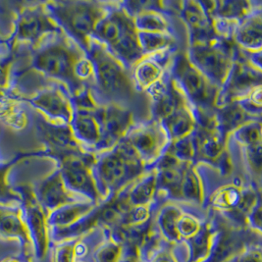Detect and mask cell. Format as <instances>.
<instances>
[{
    "instance_id": "cell-28",
    "label": "cell",
    "mask_w": 262,
    "mask_h": 262,
    "mask_svg": "<svg viewBox=\"0 0 262 262\" xmlns=\"http://www.w3.org/2000/svg\"><path fill=\"white\" fill-rule=\"evenodd\" d=\"M123 191L130 206L147 205L155 203L157 191L155 169L144 173L142 177L133 182Z\"/></svg>"
},
{
    "instance_id": "cell-33",
    "label": "cell",
    "mask_w": 262,
    "mask_h": 262,
    "mask_svg": "<svg viewBox=\"0 0 262 262\" xmlns=\"http://www.w3.org/2000/svg\"><path fill=\"white\" fill-rule=\"evenodd\" d=\"M138 37L143 56L150 55L169 48H179L178 37L168 34L138 32Z\"/></svg>"
},
{
    "instance_id": "cell-44",
    "label": "cell",
    "mask_w": 262,
    "mask_h": 262,
    "mask_svg": "<svg viewBox=\"0 0 262 262\" xmlns=\"http://www.w3.org/2000/svg\"><path fill=\"white\" fill-rule=\"evenodd\" d=\"M0 262H27L24 258L19 254V255H15V254H10L7 255L5 257H3L2 259H0Z\"/></svg>"
},
{
    "instance_id": "cell-14",
    "label": "cell",
    "mask_w": 262,
    "mask_h": 262,
    "mask_svg": "<svg viewBox=\"0 0 262 262\" xmlns=\"http://www.w3.org/2000/svg\"><path fill=\"white\" fill-rule=\"evenodd\" d=\"M0 239L19 245L20 255L27 262H36L35 248L26 224L22 203H0Z\"/></svg>"
},
{
    "instance_id": "cell-1",
    "label": "cell",
    "mask_w": 262,
    "mask_h": 262,
    "mask_svg": "<svg viewBox=\"0 0 262 262\" xmlns=\"http://www.w3.org/2000/svg\"><path fill=\"white\" fill-rule=\"evenodd\" d=\"M12 50L11 90L31 75L38 78L35 92L50 82L64 84L71 97L86 89L75 77L77 62L86 53L62 31L46 36L35 48L17 47Z\"/></svg>"
},
{
    "instance_id": "cell-9",
    "label": "cell",
    "mask_w": 262,
    "mask_h": 262,
    "mask_svg": "<svg viewBox=\"0 0 262 262\" xmlns=\"http://www.w3.org/2000/svg\"><path fill=\"white\" fill-rule=\"evenodd\" d=\"M61 177L67 189L96 205L104 203L96 188L92 173L95 155L78 151L55 159Z\"/></svg>"
},
{
    "instance_id": "cell-15",
    "label": "cell",
    "mask_w": 262,
    "mask_h": 262,
    "mask_svg": "<svg viewBox=\"0 0 262 262\" xmlns=\"http://www.w3.org/2000/svg\"><path fill=\"white\" fill-rule=\"evenodd\" d=\"M36 130L45 148L37 152H31L32 157L43 156L55 160L62 155L83 150L74 139L69 125H55L42 116H38L36 119Z\"/></svg>"
},
{
    "instance_id": "cell-42",
    "label": "cell",
    "mask_w": 262,
    "mask_h": 262,
    "mask_svg": "<svg viewBox=\"0 0 262 262\" xmlns=\"http://www.w3.org/2000/svg\"><path fill=\"white\" fill-rule=\"evenodd\" d=\"M247 227L253 233L261 236V202L257 203L248 215Z\"/></svg>"
},
{
    "instance_id": "cell-16",
    "label": "cell",
    "mask_w": 262,
    "mask_h": 262,
    "mask_svg": "<svg viewBox=\"0 0 262 262\" xmlns=\"http://www.w3.org/2000/svg\"><path fill=\"white\" fill-rule=\"evenodd\" d=\"M97 116L101 133V141L97 154L112 148L125 137L136 122L133 111L115 104L98 105Z\"/></svg>"
},
{
    "instance_id": "cell-24",
    "label": "cell",
    "mask_w": 262,
    "mask_h": 262,
    "mask_svg": "<svg viewBox=\"0 0 262 262\" xmlns=\"http://www.w3.org/2000/svg\"><path fill=\"white\" fill-rule=\"evenodd\" d=\"M203 8L210 18L217 17L242 22L256 7L261 6V1L246 0H223V1H201Z\"/></svg>"
},
{
    "instance_id": "cell-43",
    "label": "cell",
    "mask_w": 262,
    "mask_h": 262,
    "mask_svg": "<svg viewBox=\"0 0 262 262\" xmlns=\"http://www.w3.org/2000/svg\"><path fill=\"white\" fill-rule=\"evenodd\" d=\"M119 262H143L140 251L135 246H125Z\"/></svg>"
},
{
    "instance_id": "cell-29",
    "label": "cell",
    "mask_w": 262,
    "mask_h": 262,
    "mask_svg": "<svg viewBox=\"0 0 262 262\" xmlns=\"http://www.w3.org/2000/svg\"><path fill=\"white\" fill-rule=\"evenodd\" d=\"M255 120L261 119H256L250 116L236 101H231L221 107L217 108L215 111L216 125L219 131L226 138L231 133L237 130L238 127Z\"/></svg>"
},
{
    "instance_id": "cell-21",
    "label": "cell",
    "mask_w": 262,
    "mask_h": 262,
    "mask_svg": "<svg viewBox=\"0 0 262 262\" xmlns=\"http://www.w3.org/2000/svg\"><path fill=\"white\" fill-rule=\"evenodd\" d=\"M173 16L167 12L162 2L161 7L143 10L136 14L133 18L138 32L161 33L178 37Z\"/></svg>"
},
{
    "instance_id": "cell-11",
    "label": "cell",
    "mask_w": 262,
    "mask_h": 262,
    "mask_svg": "<svg viewBox=\"0 0 262 262\" xmlns=\"http://www.w3.org/2000/svg\"><path fill=\"white\" fill-rule=\"evenodd\" d=\"M45 119L55 125H70L73 115L71 96L62 83L50 82L34 94L21 98Z\"/></svg>"
},
{
    "instance_id": "cell-17",
    "label": "cell",
    "mask_w": 262,
    "mask_h": 262,
    "mask_svg": "<svg viewBox=\"0 0 262 262\" xmlns=\"http://www.w3.org/2000/svg\"><path fill=\"white\" fill-rule=\"evenodd\" d=\"M179 48H169L150 55H145L131 68V76L135 89L140 94L158 83L169 71L170 65Z\"/></svg>"
},
{
    "instance_id": "cell-10",
    "label": "cell",
    "mask_w": 262,
    "mask_h": 262,
    "mask_svg": "<svg viewBox=\"0 0 262 262\" xmlns=\"http://www.w3.org/2000/svg\"><path fill=\"white\" fill-rule=\"evenodd\" d=\"M136 150L147 170H152L171 143L159 121L149 118L135 122L123 138Z\"/></svg>"
},
{
    "instance_id": "cell-26",
    "label": "cell",
    "mask_w": 262,
    "mask_h": 262,
    "mask_svg": "<svg viewBox=\"0 0 262 262\" xmlns=\"http://www.w3.org/2000/svg\"><path fill=\"white\" fill-rule=\"evenodd\" d=\"M96 206L97 205L92 202H79L57 208L48 215L50 231L63 230L73 226L85 215L92 212Z\"/></svg>"
},
{
    "instance_id": "cell-31",
    "label": "cell",
    "mask_w": 262,
    "mask_h": 262,
    "mask_svg": "<svg viewBox=\"0 0 262 262\" xmlns=\"http://www.w3.org/2000/svg\"><path fill=\"white\" fill-rule=\"evenodd\" d=\"M227 143L239 148L261 144V120L250 121L238 127L228 136Z\"/></svg>"
},
{
    "instance_id": "cell-4",
    "label": "cell",
    "mask_w": 262,
    "mask_h": 262,
    "mask_svg": "<svg viewBox=\"0 0 262 262\" xmlns=\"http://www.w3.org/2000/svg\"><path fill=\"white\" fill-rule=\"evenodd\" d=\"M91 38L101 43L129 70L143 57L134 18L125 9L122 1H113L96 25Z\"/></svg>"
},
{
    "instance_id": "cell-37",
    "label": "cell",
    "mask_w": 262,
    "mask_h": 262,
    "mask_svg": "<svg viewBox=\"0 0 262 262\" xmlns=\"http://www.w3.org/2000/svg\"><path fill=\"white\" fill-rule=\"evenodd\" d=\"M167 151L183 162L195 163V149L191 135L169 143Z\"/></svg>"
},
{
    "instance_id": "cell-22",
    "label": "cell",
    "mask_w": 262,
    "mask_h": 262,
    "mask_svg": "<svg viewBox=\"0 0 262 262\" xmlns=\"http://www.w3.org/2000/svg\"><path fill=\"white\" fill-rule=\"evenodd\" d=\"M233 42L243 50L261 51L262 5L256 7L238 24Z\"/></svg>"
},
{
    "instance_id": "cell-34",
    "label": "cell",
    "mask_w": 262,
    "mask_h": 262,
    "mask_svg": "<svg viewBox=\"0 0 262 262\" xmlns=\"http://www.w3.org/2000/svg\"><path fill=\"white\" fill-rule=\"evenodd\" d=\"M23 1H0V42L12 36L18 11Z\"/></svg>"
},
{
    "instance_id": "cell-27",
    "label": "cell",
    "mask_w": 262,
    "mask_h": 262,
    "mask_svg": "<svg viewBox=\"0 0 262 262\" xmlns=\"http://www.w3.org/2000/svg\"><path fill=\"white\" fill-rule=\"evenodd\" d=\"M170 142L191 135L198 126L194 113L189 103L178 108L170 117L160 122Z\"/></svg>"
},
{
    "instance_id": "cell-18",
    "label": "cell",
    "mask_w": 262,
    "mask_h": 262,
    "mask_svg": "<svg viewBox=\"0 0 262 262\" xmlns=\"http://www.w3.org/2000/svg\"><path fill=\"white\" fill-rule=\"evenodd\" d=\"M195 149V164L216 166L227 152V138L219 131L216 121L199 125L191 134Z\"/></svg>"
},
{
    "instance_id": "cell-19",
    "label": "cell",
    "mask_w": 262,
    "mask_h": 262,
    "mask_svg": "<svg viewBox=\"0 0 262 262\" xmlns=\"http://www.w3.org/2000/svg\"><path fill=\"white\" fill-rule=\"evenodd\" d=\"M33 187L38 203L48 215L70 203L90 202L67 189L57 167L46 178L33 185Z\"/></svg>"
},
{
    "instance_id": "cell-25",
    "label": "cell",
    "mask_w": 262,
    "mask_h": 262,
    "mask_svg": "<svg viewBox=\"0 0 262 262\" xmlns=\"http://www.w3.org/2000/svg\"><path fill=\"white\" fill-rule=\"evenodd\" d=\"M183 207L174 202H166L159 205L155 211V224L160 237L168 245H181L177 233V220L183 211Z\"/></svg>"
},
{
    "instance_id": "cell-7",
    "label": "cell",
    "mask_w": 262,
    "mask_h": 262,
    "mask_svg": "<svg viewBox=\"0 0 262 262\" xmlns=\"http://www.w3.org/2000/svg\"><path fill=\"white\" fill-rule=\"evenodd\" d=\"M237 46L215 36L203 43L189 46L186 55L191 64L219 89L226 82L233 65Z\"/></svg>"
},
{
    "instance_id": "cell-13",
    "label": "cell",
    "mask_w": 262,
    "mask_h": 262,
    "mask_svg": "<svg viewBox=\"0 0 262 262\" xmlns=\"http://www.w3.org/2000/svg\"><path fill=\"white\" fill-rule=\"evenodd\" d=\"M261 71L251 66L242 55L237 47L236 54L226 82L219 90L216 107L248 96L253 90L261 86Z\"/></svg>"
},
{
    "instance_id": "cell-32",
    "label": "cell",
    "mask_w": 262,
    "mask_h": 262,
    "mask_svg": "<svg viewBox=\"0 0 262 262\" xmlns=\"http://www.w3.org/2000/svg\"><path fill=\"white\" fill-rule=\"evenodd\" d=\"M103 238L93 251L94 262H119L125 246L114 238L109 229H101Z\"/></svg>"
},
{
    "instance_id": "cell-36",
    "label": "cell",
    "mask_w": 262,
    "mask_h": 262,
    "mask_svg": "<svg viewBox=\"0 0 262 262\" xmlns=\"http://www.w3.org/2000/svg\"><path fill=\"white\" fill-rule=\"evenodd\" d=\"M14 64L12 48L7 42H0V88L11 90V75Z\"/></svg>"
},
{
    "instance_id": "cell-39",
    "label": "cell",
    "mask_w": 262,
    "mask_h": 262,
    "mask_svg": "<svg viewBox=\"0 0 262 262\" xmlns=\"http://www.w3.org/2000/svg\"><path fill=\"white\" fill-rule=\"evenodd\" d=\"M250 116L261 119V86L253 90L248 96L235 100Z\"/></svg>"
},
{
    "instance_id": "cell-35",
    "label": "cell",
    "mask_w": 262,
    "mask_h": 262,
    "mask_svg": "<svg viewBox=\"0 0 262 262\" xmlns=\"http://www.w3.org/2000/svg\"><path fill=\"white\" fill-rule=\"evenodd\" d=\"M204 219L192 213L189 210L183 209L177 220V233L182 244L194 237L203 226Z\"/></svg>"
},
{
    "instance_id": "cell-38",
    "label": "cell",
    "mask_w": 262,
    "mask_h": 262,
    "mask_svg": "<svg viewBox=\"0 0 262 262\" xmlns=\"http://www.w3.org/2000/svg\"><path fill=\"white\" fill-rule=\"evenodd\" d=\"M76 241L77 238H71L52 243L48 253L50 256V262L77 261L75 253Z\"/></svg>"
},
{
    "instance_id": "cell-40",
    "label": "cell",
    "mask_w": 262,
    "mask_h": 262,
    "mask_svg": "<svg viewBox=\"0 0 262 262\" xmlns=\"http://www.w3.org/2000/svg\"><path fill=\"white\" fill-rule=\"evenodd\" d=\"M147 262H182L174 250V246L164 244Z\"/></svg>"
},
{
    "instance_id": "cell-8",
    "label": "cell",
    "mask_w": 262,
    "mask_h": 262,
    "mask_svg": "<svg viewBox=\"0 0 262 262\" xmlns=\"http://www.w3.org/2000/svg\"><path fill=\"white\" fill-rule=\"evenodd\" d=\"M61 32L46 7V1H23L15 22L14 32L7 41L10 48H35L46 36Z\"/></svg>"
},
{
    "instance_id": "cell-5",
    "label": "cell",
    "mask_w": 262,
    "mask_h": 262,
    "mask_svg": "<svg viewBox=\"0 0 262 262\" xmlns=\"http://www.w3.org/2000/svg\"><path fill=\"white\" fill-rule=\"evenodd\" d=\"M113 1H46V7L61 31L86 53L96 25Z\"/></svg>"
},
{
    "instance_id": "cell-30",
    "label": "cell",
    "mask_w": 262,
    "mask_h": 262,
    "mask_svg": "<svg viewBox=\"0 0 262 262\" xmlns=\"http://www.w3.org/2000/svg\"><path fill=\"white\" fill-rule=\"evenodd\" d=\"M28 157H31V152L18 154L9 162H0V203H22L20 193L15 190V186L10 183L8 176L13 167Z\"/></svg>"
},
{
    "instance_id": "cell-45",
    "label": "cell",
    "mask_w": 262,
    "mask_h": 262,
    "mask_svg": "<svg viewBox=\"0 0 262 262\" xmlns=\"http://www.w3.org/2000/svg\"><path fill=\"white\" fill-rule=\"evenodd\" d=\"M76 262H86L84 259H79V260H77Z\"/></svg>"
},
{
    "instance_id": "cell-41",
    "label": "cell",
    "mask_w": 262,
    "mask_h": 262,
    "mask_svg": "<svg viewBox=\"0 0 262 262\" xmlns=\"http://www.w3.org/2000/svg\"><path fill=\"white\" fill-rule=\"evenodd\" d=\"M236 262H262L260 244H252L236 257Z\"/></svg>"
},
{
    "instance_id": "cell-12",
    "label": "cell",
    "mask_w": 262,
    "mask_h": 262,
    "mask_svg": "<svg viewBox=\"0 0 262 262\" xmlns=\"http://www.w3.org/2000/svg\"><path fill=\"white\" fill-rule=\"evenodd\" d=\"M15 190L22 198L25 221L34 244L36 262L43 261L51 247L48 213L38 203L33 185H18L15 186Z\"/></svg>"
},
{
    "instance_id": "cell-46",
    "label": "cell",
    "mask_w": 262,
    "mask_h": 262,
    "mask_svg": "<svg viewBox=\"0 0 262 262\" xmlns=\"http://www.w3.org/2000/svg\"><path fill=\"white\" fill-rule=\"evenodd\" d=\"M0 162H1V161H0Z\"/></svg>"
},
{
    "instance_id": "cell-20",
    "label": "cell",
    "mask_w": 262,
    "mask_h": 262,
    "mask_svg": "<svg viewBox=\"0 0 262 262\" xmlns=\"http://www.w3.org/2000/svg\"><path fill=\"white\" fill-rule=\"evenodd\" d=\"M178 16L187 28L189 46L207 42L217 36L212 20L201 1H181Z\"/></svg>"
},
{
    "instance_id": "cell-2",
    "label": "cell",
    "mask_w": 262,
    "mask_h": 262,
    "mask_svg": "<svg viewBox=\"0 0 262 262\" xmlns=\"http://www.w3.org/2000/svg\"><path fill=\"white\" fill-rule=\"evenodd\" d=\"M86 55L94 65L95 79L91 95L97 105L115 104L134 112L138 93L127 69L107 49L94 38H90Z\"/></svg>"
},
{
    "instance_id": "cell-23",
    "label": "cell",
    "mask_w": 262,
    "mask_h": 262,
    "mask_svg": "<svg viewBox=\"0 0 262 262\" xmlns=\"http://www.w3.org/2000/svg\"><path fill=\"white\" fill-rule=\"evenodd\" d=\"M0 123L14 131L25 130L30 124V115L24 102L8 90L0 88Z\"/></svg>"
},
{
    "instance_id": "cell-6",
    "label": "cell",
    "mask_w": 262,
    "mask_h": 262,
    "mask_svg": "<svg viewBox=\"0 0 262 262\" xmlns=\"http://www.w3.org/2000/svg\"><path fill=\"white\" fill-rule=\"evenodd\" d=\"M169 71L173 82L192 109L198 124L213 118L220 89L191 64L186 52L178 51L175 54Z\"/></svg>"
},
{
    "instance_id": "cell-3",
    "label": "cell",
    "mask_w": 262,
    "mask_h": 262,
    "mask_svg": "<svg viewBox=\"0 0 262 262\" xmlns=\"http://www.w3.org/2000/svg\"><path fill=\"white\" fill-rule=\"evenodd\" d=\"M147 170L125 139L112 148L95 155L92 173L103 202L123 191Z\"/></svg>"
}]
</instances>
